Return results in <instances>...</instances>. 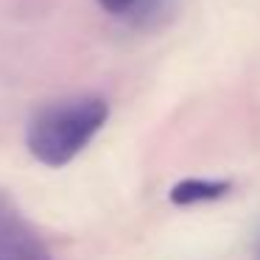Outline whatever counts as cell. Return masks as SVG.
Listing matches in <instances>:
<instances>
[{
	"instance_id": "cell-2",
	"label": "cell",
	"mask_w": 260,
	"mask_h": 260,
	"mask_svg": "<svg viewBox=\"0 0 260 260\" xmlns=\"http://www.w3.org/2000/svg\"><path fill=\"white\" fill-rule=\"evenodd\" d=\"M0 260H53L37 226L6 190H0Z\"/></svg>"
},
{
	"instance_id": "cell-4",
	"label": "cell",
	"mask_w": 260,
	"mask_h": 260,
	"mask_svg": "<svg viewBox=\"0 0 260 260\" xmlns=\"http://www.w3.org/2000/svg\"><path fill=\"white\" fill-rule=\"evenodd\" d=\"M176 0H137V6L132 9L129 20L137 28H148V25H159L171 17Z\"/></svg>"
},
{
	"instance_id": "cell-3",
	"label": "cell",
	"mask_w": 260,
	"mask_h": 260,
	"mask_svg": "<svg viewBox=\"0 0 260 260\" xmlns=\"http://www.w3.org/2000/svg\"><path fill=\"white\" fill-rule=\"evenodd\" d=\"M232 190V182L226 179H204V176H187L179 179L174 187L168 190L171 204L176 207H193V204H207V202H218Z\"/></svg>"
},
{
	"instance_id": "cell-1",
	"label": "cell",
	"mask_w": 260,
	"mask_h": 260,
	"mask_svg": "<svg viewBox=\"0 0 260 260\" xmlns=\"http://www.w3.org/2000/svg\"><path fill=\"white\" fill-rule=\"evenodd\" d=\"M109 120V101L95 92L68 95L37 109L25 129L31 157L45 168L70 165Z\"/></svg>"
},
{
	"instance_id": "cell-5",
	"label": "cell",
	"mask_w": 260,
	"mask_h": 260,
	"mask_svg": "<svg viewBox=\"0 0 260 260\" xmlns=\"http://www.w3.org/2000/svg\"><path fill=\"white\" fill-rule=\"evenodd\" d=\"M98 6H101L104 12L115 14V17H129L132 9L137 6V0H98Z\"/></svg>"
}]
</instances>
